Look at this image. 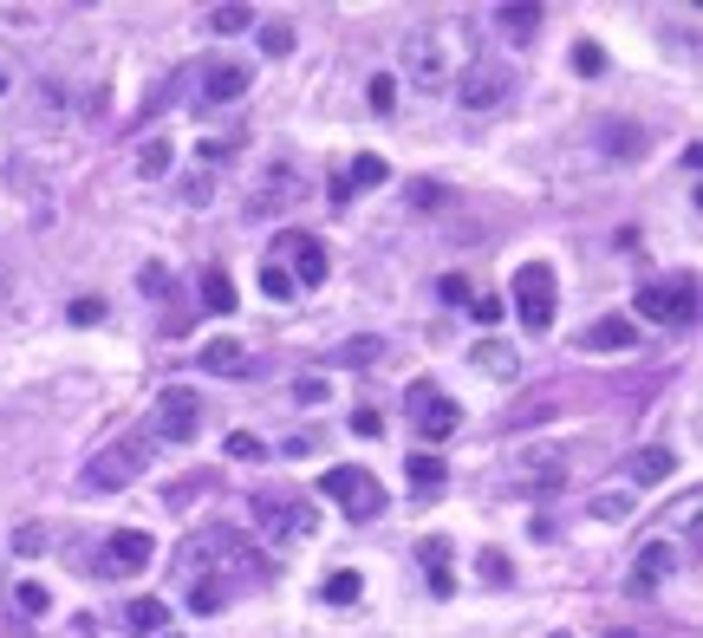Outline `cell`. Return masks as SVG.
<instances>
[{
  "mask_svg": "<svg viewBox=\"0 0 703 638\" xmlns=\"http://www.w3.org/2000/svg\"><path fill=\"white\" fill-rule=\"evenodd\" d=\"M398 59H404V78L417 91H450L456 72L469 65V33L450 26V20H424L398 39Z\"/></svg>",
  "mask_w": 703,
  "mask_h": 638,
  "instance_id": "cell-1",
  "label": "cell"
},
{
  "mask_svg": "<svg viewBox=\"0 0 703 638\" xmlns=\"http://www.w3.org/2000/svg\"><path fill=\"white\" fill-rule=\"evenodd\" d=\"M176 574L196 587V580H209V587H228V580H254L261 574V554H254V541L241 535V528H202V535H189V548L176 554Z\"/></svg>",
  "mask_w": 703,
  "mask_h": 638,
  "instance_id": "cell-2",
  "label": "cell"
},
{
  "mask_svg": "<svg viewBox=\"0 0 703 638\" xmlns=\"http://www.w3.org/2000/svg\"><path fill=\"white\" fill-rule=\"evenodd\" d=\"M254 522H261V535H267L274 548H300V541L319 535V509H313L306 496H287V489L254 496Z\"/></svg>",
  "mask_w": 703,
  "mask_h": 638,
  "instance_id": "cell-3",
  "label": "cell"
},
{
  "mask_svg": "<svg viewBox=\"0 0 703 638\" xmlns=\"http://www.w3.org/2000/svg\"><path fill=\"white\" fill-rule=\"evenodd\" d=\"M150 456H156V443L150 437H124V443H104L91 463H85V489L91 496H111V489H124V483H137L143 470H150Z\"/></svg>",
  "mask_w": 703,
  "mask_h": 638,
  "instance_id": "cell-4",
  "label": "cell"
},
{
  "mask_svg": "<svg viewBox=\"0 0 703 638\" xmlns=\"http://www.w3.org/2000/svg\"><path fill=\"white\" fill-rule=\"evenodd\" d=\"M319 496H332L352 522H378V515H385V489H378V476L359 470V463H332V470L319 476Z\"/></svg>",
  "mask_w": 703,
  "mask_h": 638,
  "instance_id": "cell-5",
  "label": "cell"
},
{
  "mask_svg": "<svg viewBox=\"0 0 703 638\" xmlns=\"http://www.w3.org/2000/svg\"><path fill=\"white\" fill-rule=\"evenodd\" d=\"M632 313L639 320H658V326H691L698 320V280L678 274V280H645L632 293Z\"/></svg>",
  "mask_w": 703,
  "mask_h": 638,
  "instance_id": "cell-6",
  "label": "cell"
},
{
  "mask_svg": "<svg viewBox=\"0 0 703 638\" xmlns=\"http://www.w3.org/2000/svg\"><path fill=\"white\" fill-rule=\"evenodd\" d=\"M202 430V391L189 385H163L150 404V443H189Z\"/></svg>",
  "mask_w": 703,
  "mask_h": 638,
  "instance_id": "cell-7",
  "label": "cell"
},
{
  "mask_svg": "<svg viewBox=\"0 0 703 638\" xmlns=\"http://www.w3.org/2000/svg\"><path fill=\"white\" fill-rule=\"evenodd\" d=\"M509 91H515V65H502V59H469L456 72L463 111H495V104H509Z\"/></svg>",
  "mask_w": 703,
  "mask_h": 638,
  "instance_id": "cell-8",
  "label": "cell"
},
{
  "mask_svg": "<svg viewBox=\"0 0 703 638\" xmlns=\"http://www.w3.org/2000/svg\"><path fill=\"white\" fill-rule=\"evenodd\" d=\"M515 313H522L528 333H548L554 326V267H541V261L515 267Z\"/></svg>",
  "mask_w": 703,
  "mask_h": 638,
  "instance_id": "cell-9",
  "label": "cell"
},
{
  "mask_svg": "<svg viewBox=\"0 0 703 638\" xmlns=\"http://www.w3.org/2000/svg\"><path fill=\"white\" fill-rule=\"evenodd\" d=\"M150 535L143 528H117V535H104V548H98V574L104 580H137L143 567H150Z\"/></svg>",
  "mask_w": 703,
  "mask_h": 638,
  "instance_id": "cell-10",
  "label": "cell"
},
{
  "mask_svg": "<svg viewBox=\"0 0 703 638\" xmlns=\"http://www.w3.org/2000/svg\"><path fill=\"white\" fill-rule=\"evenodd\" d=\"M300 196H306L300 170H293L287 157H274V163H267V176H261V183H254V196H248V215H287Z\"/></svg>",
  "mask_w": 703,
  "mask_h": 638,
  "instance_id": "cell-11",
  "label": "cell"
},
{
  "mask_svg": "<svg viewBox=\"0 0 703 638\" xmlns=\"http://www.w3.org/2000/svg\"><path fill=\"white\" fill-rule=\"evenodd\" d=\"M515 483H528L535 496L567 483V443H522L515 450Z\"/></svg>",
  "mask_w": 703,
  "mask_h": 638,
  "instance_id": "cell-12",
  "label": "cell"
},
{
  "mask_svg": "<svg viewBox=\"0 0 703 638\" xmlns=\"http://www.w3.org/2000/svg\"><path fill=\"white\" fill-rule=\"evenodd\" d=\"M411 404H417V430H424V443H443V437H456V424H463V404H456V398H443L430 378H417V385H411Z\"/></svg>",
  "mask_w": 703,
  "mask_h": 638,
  "instance_id": "cell-13",
  "label": "cell"
},
{
  "mask_svg": "<svg viewBox=\"0 0 703 638\" xmlns=\"http://www.w3.org/2000/svg\"><path fill=\"white\" fill-rule=\"evenodd\" d=\"M671 574H678V548H671V541H645L639 561H632V574H626V587H632V593H658Z\"/></svg>",
  "mask_w": 703,
  "mask_h": 638,
  "instance_id": "cell-14",
  "label": "cell"
},
{
  "mask_svg": "<svg viewBox=\"0 0 703 638\" xmlns=\"http://www.w3.org/2000/svg\"><path fill=\"white\" fill-rule=\"evenodd\" d=\"M248 85H254V72H248L241 59H215V65H202V98H209V104H235Z\"/></svg>",
  "mask_w": 703,
  "mask_h": 638,
  "instance_id": "cell-15",
  "label": "cell"
},
{
  "mask_svg": "<svg viewBox=\"0 0 703 638\" xmlns=\"http://www.w3.org/2000/svg\"><path fill=\"white\" fill-rule=\"evenodd\" d=\"M580 346H587V352H632V346H639V320H632V313H606V320H593V326L580 333Z\"/></svg>",
  "mask_w": 703,
  "mask_h": 638,
  "instance_id": "cell-16",
  "label": "cell"
},
{
  "mask_svg": "<svg viewBox=\"0 0 703 638\" xmlns=\"http://www.w3.org/2000/svg\"><path fill=\"white\" fill-rule=\"evenodd\" d=\"M287 274H293V287H319L326 280V248L313 241V235H293L287 241V261H280Z\"/></svg>",
  "mask_w": 703,
  "mask_h": 638,
  "instance_id": "cell-17",
  "label": "cell"
},
{
  "mask_svg": "<svg viewBox=\"0 0 703 638\" xmlns=\"http://www.w3.org/2000/svg\"><path fill=\"white\" fill-rule=\"evenodd\" d=\"M196 293H202V307L215 313V320H228L241 300H235V280H228V267H202V280H196Z\"/></svg>",
  "mask_w": 703,
  "mask_h": 638,
  "instance_id": "cell-18",
  "label": "cell"
},
{
  "mask_svg": "<svg viewBox=\"0 0 703 638\" xmlns=\"http://www.w3.org/2000/svg\"><path fill=\"white\" fill-rule=\"evenodd\" d=\"M202 372L241 378V372H248V346H241V339H209V346H202Z\"/></svg>",
  "mask_w": 703,
  "mask_h": 638,
  "instance_id": "cell-19",
  "label": "cell"
},
{
  "mask_svg": "<svg viewBox=\"0 0 703 638\" xmlns=\"http://www.w3.org/2000/svg\"><path fill=\"white\" fill-rule=\"evenodd\" d=\"M417 561L430 567V593H437V600H450V593H456V580H450V541H437V535H430V541L417 548Z\"/></svg>",
  "mask_w": 703,
  "mask_h": 638,
  "instance_id": "cell-20",
  "label": "cell"
},
{
  "mask_svg": "<svg viewBox=\"0 0 703 638\" xmlns=\"http://www.w3.org/2000/svg\"><path fill=\"white\" fill-rule=\"evenodd\" d=\"M124 626H130L137 638H163L170 606H163V600H130V606H124Z\"/></svg>",
  "mask_w": 703,
  "mask_h": 638,
  "instance_id": "cell-21",
  "label": "cell"
},
{
  "mask_svg": "<svg viewBox=\"0 0 703 638\" xmlns=\"http://www.w3.org/2000/svg\"><path fill=\"white\" fill-rule=\"evenodd\" d=\"M404 476H411L417 489H443V483H450V463H443L437 450H411V456H404Z\"/></svg>",
  "mask_w": 703,
  "mask_h": 638,
  "instance_id": "cell-22",
  "label": "cell"
},
{
  "mask_svg": "<svg viewBox=\"0 0 703 638\" xmlns=\"http://www.w3.org/2000/svg\"><path fill=\"white\" fill-rule=\"evenodd\" d=\"M319 600H326V606H359V600H365V580H359L352 567H339V574L319 587Z\"/></svg>",
  "mask_w": 703,
  "mask_h": 638,
  "instance_id": "cell-23",
  "label": "cell"
},
{
  "mask_svg": "<svg viewBox=\"0 0 703 638\" xmlns=\"http://www.w3.org/2000/svg\"><path fill=\"white\" fill-rule=\"evenodd\" d=\"M495 20H502V33H509V39H535V26H541V7H535V0H522V7H502Z\"/></svg>",
  "mask_w": 703,
  "mask_h": 638,
  "instance_id": "cell-24",
  "label": "cell"
},
{
  "mask_svg": "<svg viewBox=\"0 0 703 638\" xmlns=\"http://www.w3.org/2000/svg\"><path fill=\"white\" fill-rule=\"evenodd\" d=\"M626 476H632V483H665V476H671V450H639V456L626 463Z\"/></svg>",
  "mask_w": 703,
  "mask_h": 638,
  "instance_id": "cell-25",
  "label": "cell"
},
{
  "mask_svg": "<svg viewBox=\"0 0 703 638\" xmlns=\"http://www.w3.org/2000/svg\"><path fill=\"white\" fill-rule=\"evenodd\" d=\"M202 26H209V33H248V26H254V7H209Z\"/></svg>",
  "mask_w": 703,
  "mask_h": 638,
  "instance_id": "cell-26",
  "label": "cell"
},
{
  "mask_svg": "<svg viewBox=\"0 0 703 638\" xmlns=\"http://www.w3.org/2000/svg\"><path fill=\"white\" fill-rule=\"evenodd\" d=\"M352 183H359V189H378V183H385V157H378V150L352 157V163H346V189H352Z\"/></svg>",
  "mask_w": 703,
  "mask_h": 638,
  "instance_id": "cell-27",
  "label": "cell"
},
{
  "mask_svg": "<svg viewBox=\"0 0 703 638\" xmlns=\"http://www.w3.org/2000/svg\"><path fill=\"white\" fill-rule=\"evenodd\" d=\"M476 574H482V587H509V580H515V567H509L502 548H482V554H476Z\"/></svg>",
  "mask_w": 703,
  "mask_h": 638,
  "instance_id": "cell-28",
  "label": "cell"
},
{
  "mask_svg": "<svg viewBox=\"0 0 703 638\" xmlns=\"http://www.w3.org/2000/svg\"><path fill=\"white\" fill-rule=\"evenodd\" d=\"M222 606H228V587H209V580L189 587V613H196V620H215Z\"/></svg>",
  "mask_w": 703,
  "mask_h": 638,
  "instance_id": "cell-29",
  "label": "cell"
},
{
  "mask_svg": "<svg viewBox=\"0 0 703 638\" xmlns=\"http://www.w3.org/2000/svg\"><path fill=\"white\" fill-rule=\"evenodd\" d=\"M606 150H613V157H639V150H645L639 124H606Z\"/></svg>",
  "mask_w": 703,
  "mask_h": 638,
  "instance_id": "cell-30",
  "label": "cell"
},
{
  "mask_svg": "<svg viewBox=\"0 0 703 638\" xmlns=\"http://www.w3.org/2000/svg\"><path fill=\"white\" fill-rule=\"evenodd\" d=\"M261 293H267V300H293L300 287H293V274H287L280 261H267V267H261Z\"/></svg>",
  "mask_w": 703,
  "mask_h": 638,
  "instance_id": "cell-31",
  "label": "cell"
},
{
  "mask_svg": "<svg viewBox=\"0 0 703 638\" xmlns=\"http://www.w3.org/2000/svg\"><path fill=\"white\" fill-rule=\"evenodd\" d=\"M261 52H267V59H287V52H293V26H287V20L261 26Z\"/></svg>",
  "mask_w": 703,
  "mask_h": 638,
  "instance_id": "cell-32",
  "label": "cell"
},
{
  "mask_svg": "<svg viewBox=\"0 0 703 638\" xmlns=\"http://www.w3.org/2000/svg\"><path fill=\"white\" fill-rule=\"evenodd\" d=\"M104 313H111V307H104V300H98V293H78V300H72V307H65V320H72V326H98V320H104Z\"/></svg>",
  "mask_w": 703,
  "mask_h": 638,
  "instance_id": "cell-33",
  "label": "cell"
},
{
  "mask_svg": "<svg viewBox=\"0 0 703 638\" xmlns=\"http://www.w3.org/2000/svg\"><path fill=\"white\" fill-rule=\"evenodd\" d=\"M502 313H509V300H502V293H469V320H476V326H495Z\"/></svg>",
  "mask_w": 703,
  "mask_h": 638,
  "instance_id": "cell-34",
  "label": "cell"
},
{
  "mask_svg": "<svg viewBox=\"0 0 703 638\" xmlns=\"http://www.w3.org/2000/svg\"><path fill=\"white\" fill-rule=\"evenodd\" d=\"M632 509H639V502H632V496H626V489H606V496H600V502H593V515H600V522H626V515H632Z\"/></svg>",
  "mask_w": 703,
  "mask_h": 638,
  "instance_id": "cell-35",
  "label": "cell"
},
{
  "mask_svg": "<svg viewBox=\"0 0 703 638\" xmlns=\"http://www.w3.org/2000/svg\"><path fill=\"white\" fill-rule=\"evenodd\" d=\"M137 170H143V176H163V170H170V143H163V137H150V143L137 150Z\"/></svg>",
  "mask_w": 703,
  "mask_h": 638,
  "instance_id": "cell-36",
  "label": "cell"
},
{
  "mask_svg": "<svg viewBox=\"0 0 703 638\" xmlns=\"http://www.w3.org/2000/svg\"><path fill=\"white\" fill-rule=\"evenodd\" d=\"M378 352H385L378 339H352V346H339V352H332V365H372Z\"/></svg>",
  "mask_w": 703,
  "mask_h": 638,
  "instance_id": "cell-37",
  "label": "cell"
},
{
  "mask_svg": "<svg viewBox=\"0 0 703 638\" xmlns=\"http://www.w3.org/2000/svg\"><path fill=\"white\" fill-rule=\"evenodd\" d=\"M228 456H235V463H261V456H267V443H261L254 430H235V437H228Z\"/></svg>",
  "mask_w": 703,
  "mask_h": 638,
  "instance_id": "cell-38",
  "label": "cell"
},
{
  "mask_svg": "<svg viewBox=\"0 0 703 638\" xmlns=\"http://www.w3.org/2000/svg\"><path fill=\"white\" fill-rule=\"evenodd\" d=\"M13 554H26V561L46 554V528H39V522H20V528H13Z\"/></svg>",
  "mask_w": 703,
  "mask_h": 638,
  "instance_id": "cell-39",
  "label": "cell"
},
{
  "mask_svg": "<svg viewBox=\"0 0 703 638\" xmlns=\"http://www.w3.org/2000/svg\"><path fill=\"white\" fill-rule=\"evenodd\" d=\"M574 65H580L587 78H600V72H606V52H600L593 39H580V46H574Z\"/></svg>",
  "mask_w": 703,
  "mask_h": 638,
  "instance_id": "cell-40",
  "label": "cell"
},
{
  "mask_svg": "<svg viewBox=\"0 0 703 638\" xmlns=\"http://www.w3.org/2000/svg\"><path fill=\"white\" fill-rule=\"evenodd\" d=\"M241 150V137H215V143H196V163H228Z\"/></svg>",
  "mask_w": 703,
  "mask_h": 638,
  "instance_id": "cell-41",
  "label": "cell"
},
{
  "mask_svg": "<svg viewBox=\"0 0 703 638\" xmlns=\"http://www.w3.org/2000/svg\"><path fill=\"white\" fill-rule=\"evenodd\" d=\"M137 287H143V300H156V293H170V267H163V261H150V267L137 274Z\"/></svg>",
  "mask_w": 703,
  "mask_h": 638,
  "instance_id": "cell-42",
  "label": "cell"
},
{
  "mask_svg": "<svg viewBox=\"0 0 703 638\" xmlns=\"http://www.w3.org/2000/svg\"><path fill=\"white\" fill-rule=\"evenodd\" d=\"M437 293H443V307H469V280H463V274H443Z\"/></svg>",
  "mask_w": 703,
  "mask_h": 638,
  "instance_id": "cell-43",
  "label": "cell"
},
{
  "mask_svg": "<svg viewBox=\"0 0 703 638\" xmlns=\"http://www.w3.org/2000/svg\"><path fill=\"white\" fill-rule=\"evenodd\" d=\"M476 359H482L489 372H502V378H515V352H509V346H482Z\"/></svg>",
  "mask_w": 703,
  "mask_h": 638,
  "instance_id": "cell-44",
  "label": "cell"
},
{
  "mask_svg": "<svg viewBox=\"0 0 703 638\" xmlns=\"http://www.w3.org/2000/svg\"><path fill=\"white\" fill-rule=\"evenodd\" d=\"M13 606H20L26 620H39V613H46V587H33V580H26V587L13 593Z\"/></svg>",
  "mask_w": 703,
  "mask_h": 638,
  "instance_id": "cell-45",
  "label": "cell"
},
{
  "mask_svg": "<svg viewBox=\"0 0 703 638\" xmlns=\"http://www.w3.org/2000/svg\"><path fill=\"white\" fill-rule=\"evenodd\" d=\"M293 398H300V404H326V398H332V385H326V378H300V385H293Z\"/></svg>",
  "mask_w": 703,
  "mask_h": 638,
  "instance_id": "cell-46",
  "label": "cell"
},
{
  "mask_svg": "<svg viewBox=\"0 0 703 638\" xmlns=\"http://www.w3.org/2000/svg\"><path fill=\"white\" fill-rule=\"evenodd\" d=\"M398 104V78H372V111H391Z\"/></svg>",
  "mask_w": 703,
  "mask_h": 638,
  "instance_id": "cell-47",
  "label": "cell"
},
{
  "mask_svg": "<svg viewBox=\"0 0 703 638\" xmlns=\"http://www.w3.org/2000/svg\"><path fill=\"white\" fill-rule=\"evenodd\" d=\"M352 430H359V437H378V430H385V417H378V411H352Z\"/></svg>",
  "mask_w": 703,
  "mask_h": 638,
  "instance_id": "cell-48",
  "label": "cell"
},
{
  "mask_svg": "<svg viewBox=\"0 0 703 638\" xmlns=\"http://www.w3.org/2000/svg\"><path fill=\"white\" fill-rule=\"evenodd\" d=\"M7 85H13V78H7V65H0V91H7Z\"/></svg>",
  "mask_w": 703,
  "mask_h": 638,
  "instance_id": "cell-49",
  "label": "cell"
},
{
  "mask_svg": "<svg viewBox=\"0 0 703 638\" xmlns=\"http://www.w3.org/2000/svg\"><path fill=\"white\" fill-rule=\"evenodd\" d=\"M606 638H645V633H606Z\"/></svg>",
  "mask_w": 703,
  "mask_h": 638,
  "instance_id": "cell-50",
  "label": "cell"
},
{
  "mask_svg": "<svg viewBox=\"0 0 703 638\" xmlns=\"http://www.w3.org/2000/svg\"><path fill=\"white\" fill-rule=\"evenodd\" d=\"M0 293H7V274H0Z\"/></svg>",
  "mask_w": 703,
  "mask_h": 638,
  "instance_id": "cell-51",
  "label": "cell"
},
{
  "mask_svg": "<svg viewBox=\"0 0 703 638\" xmlns=\"http://www.w3.org/2000/svg\"><path fill=\"white\" fill-rule=\"evenodd\" d=\"M163 638H176V633H163Z\"/></svg>",
  "mask_w": 703,
  "mask_h": 638,
  "instance_id": "cell-52",
  "label": "cell"
}]
</instances>
